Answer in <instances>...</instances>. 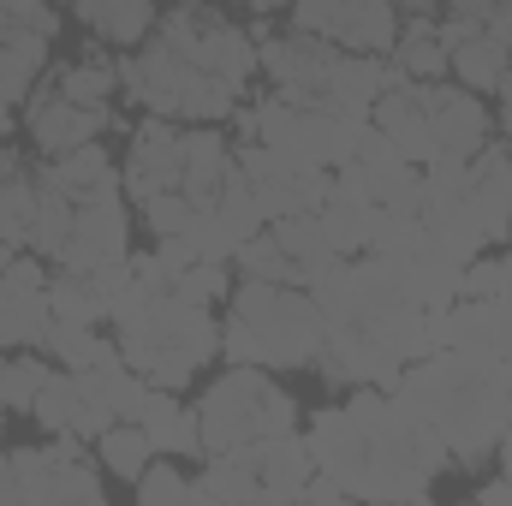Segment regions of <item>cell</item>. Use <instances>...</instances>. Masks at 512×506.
I'll use <instances>...</instances> for the list:
<instances>
[{"mask_svg": "<svg viewBox=\"0 0 512 506\" xmlns=\"http://www.w3.org/2000/svg\"><path fill=\"white\" fill-rule=\"evenodd\" d=\"M72 12L96 42H114L126 54L155 36V0H72Z\"/></svg>", "mask_w": 512, "mask_h": 506, "instance_id": "22", "label": "cell"}, {"mask_svg": "<svg viewBox=\"0 0 512 506\" xmlns=\"http://www.w3.org/2000/svg\"><path fill=\"white\" fill-rule=\"evenodd\" d=\"M0 435H6V399H0Z\"/></svg>", "mask_w": 512, "mask_h": 506, "instance_id": "51", "label": "cell"}, {"mask_svg": "<svg viewBox=\"0 0 512 506\" xmlns=\"http://www.w3.org/2000/svg\"><path fill=\"white\" fill-rule=\"evenodd\" d=\"M48 376H54L48 352H0V399H6V411H30L36 393L48 387Z\"/></svg>", "mask_w": 512, "mask_h": 506, "instance_id": "33", "label": "cell"}, {"mask_svg": "<svg viewBox=\"0 0 512 506\" xmlns=\"http://www.w3.org/2000/svg\"><path fill=\"white\" fill-rule=\"evenodd\" d=\"M316 215H322V233H328V245L340 256H370L376 227H382V203H370V197H328Z\"/></svg>", "mask_w": 512, "mask_h": 506, "instance_id": "24", "label": "cell"}, {"mask_svg": "<svg viewBox=\"0 0 512 506\" xmlns=\"http://www.w3.org/2000/svg\"><path fill=\"white\" fill-rule=\"evenodd\" d=\"M36 203H42V185H36L30 167L0 185V239H6V245L30 251V239H36Z\"/></svg>", "mask_w": 512, "mask_h": 506, "instance_id": "30", "label": "cell"}, {"mask_svg": "<svg viewBox=\"0 0 512 506\" xmlns=\"http://www.w3.org/2000/svg\"><path fill=\"white\" fill-rule=\"evenodd\" d=\"M495 114H501V126H512V72L501 78V90H495Z\"/></svg>", "mask_w": 512, "mask_h": 506, "instance_id": "45", "label": "cell"}, {"mask_svg": "<svg viewBox=\"0 0 512 506\" xmlns=\"http://www.w3.org/2000/svg\"><path fill=\"white\" fill-rule=\"evenodd\" d=\"M30 417H36L48 435H84L90 447H96V435L108 429V423H102V411L84 399V387H78L72 370H54V376H48V387H42V393H36V405H30Z\"/></svg>", "mask_w": 512, "mask_h": 506, "instance_id": "21", "label": "cell"}, {"mask_svg": "<svg viewBox=\"0 0 512 506\" xmlns=\"http://www.w3.org/2000/svg\"><path fill=\"white\" fill-rule=\"evenodd\" d=\"M507 72H512V48L489 42V36H471V42L453 48V60H447V78L465 84V90H477V96H495Z\"/></svg>", "mask_w": 512, "mask_h": 506, "instance_id": "25", "label": "cell"}, {"mask_svg": "<svg viewBox=\"0 0 512 506\" xmlns=\"http://www.w3.org/2000/svg\"><path fill=\"white\" fill-rule=\"evenodd\" d=\"M495 6H512V0H495Z\"/></svg>", "mask_w": 512, "mask_h": 506, "instance_id": "53", "label": "cell"}, {"mask_svg": "<svg viewBox=\"0 0 512 506\" xmlns=\"http://www.w3.org/2000/svg\"><path fill=\"white\" fill-rule=\"evenodd\" d=\"M12 126H18V114H12V102H0V143L12 137Z\"/></svg>", "mask_w": 512, "mask_h": 506, "instance_id": "48", "label": "cell"}, {"mask_svg": "<svg viewBox=\"0 0 512 506\" xmlns=\"http://www.w3.org/2000/svg\"><path fill=\"white\" fill-rule=\"evenodd\" d=\"M233 167H239V149L227 143L221 126H191L185 131V179H179V191H185L197 209L215 203V191L227 185Z\"/></svg>", "mask_w": 512, "mask_h": 506, "instance_id": "20", "label": "cell"}, {"mask_svg": "<svg viewBox=\"0 0 512 506\" xmlns=\"http://www.w3.org/2000/svg\"><path fill=\"white\" fill-rule=\"evenodd\" d=\"M48 304H54V322H84V328H102V322H108V298L96 292L90 274H60V268H54Z\"/></svg>", "mask_w": 512, "mask_h": 506, "instance_id": "32", "label": "cell"}, {"mask_svg": "<svg viewBox=\"0 0 512 506\" xmlns=\"http://www.w3.org/2000/svg\"><path fill=\"white\" fill-rule=\"evenodd\" d=\"M233 6H245L256 18H268V12H280V6H292V0H233Z\"/></svg>", "mask_w": 512, "mask_h": 506, "instance_id": "47", "label": "cell"}, {"mask_svg": "<svg viewBox=\"0 0 512 506\" xmlns=\"http://www.w3.org/2000/svg\"><path fill=\"white\" fill-rule=\"evenodd\" d=\"M203 72H215L227 90H251V78L262 72V60H256V36L251 30H239L233 18H221V12H209L203 18V42H197V54H191Z\"/></svg>", "mask_w": 512, "mask_h": 506, "instance_id": "17", "label": "cell"}, {"mask_svg": "<svg viewBox=\"0 0 512 506\" xmlns=\"http://www.w3.org/2000/svg\"><path fill=\"white\" fill-rule=\"evenodd\" d=\"M495 465L512 477V411H507V429H501V447H495Z\"/></svg>", "mask_w": 512, "mask_h": 506, "instance_id": "46", "label": "cell"}, {"mask_svg": "<svg viewBox=\"0 0 512 506\" xmlns=\"http://www.w3.org/2000/svg\"><path fill=\"white\" fill-rule=\"evenodd\" d=\"M483 36H489V42H501V48H512V6H495V12H489Z\"/></svg>", "mask_w": 512, "mask_h": 506, "instance_id": "43", "label": "cell"}, {"mask_svg": "<svg viewBox=\"0 0 512 506\" xmlns=\"http://www.w3.org/2000/svg\"><path fill=\"white\" fill-rule=\"evenodd\" d=\"M393 393L447 441L453 465L477 471V465L495 459L501 429H507L512 364L489 358V352H471V346H435V352H423L399 370Z\"/></svg>", "mask_w": 512, "mask_h": 506, "instance_id": "3", "label": "cell"}, {"mask_svg": "<svg viewBox=\"0 0 512 506\" xmlns=\"http://www.w3.org/2000/svg\"><path fill=\"white\" fill-rule=\"evenodd\" d=\"M185 179V131L161 114H149L143 126L131 131L126 161H120V185H126V203H143L155 191H179Z\"/></svg>", "mask_w": 512, "mask_h": 506, "instance_id": "11", "label": "cell"}, {"mask_svg": "<svg viewBox=\"0 0 512 506\" xmlns=\"http://www.w3.org/2000/svg\"><path fill=\"white\" fill-rule=\"evenodd\" d=\"M137 215H143V227L161 239V233H191L197 203H191L185 191H155V197H143V203H137Z\"/></svg>", "mask_w": 512, "mask_h": 506, "instance_id": "37", "label": "cell"}, {"mask_svg": "<svg viewBox=\"0 0 512 506\" xmlns=\"http://www.w3.org/2000/svg\"><path fill=\"white\" fill-rule=\"evenodd\" d=\"M233 268H239L245 280H274V286H304V292H310V274H304V268H298L286 251H280V239H274L268 227H262L256 239H245V245H239Z\"/></svg>", "mask_w": 512, "mask_h": 506, "instance_id": "31", "label": "cell"}, {"mask_svg": "<svg viewBox=\"0 0 512 506\" xmlns=\"http://www.w3.org/2000/svg\"><path fill=\"white\" fill-rule=\"evenodd\" d=\"M328 346V316L304 286L239 280L221 316V358L262 370H316Z\"/></svg>", "mask_w": 512, "mask_h": 506, "instance_id": "4", "label": "cell"}, {"mask_svg": "<svg viewBox=\"0 0 512 506\" xmlns=\"http://www.w3.org/2000/svg\"><path fill=\"white\" fill-rule=\"evenodd\" d=\"M298 501L310 506V501H352V495H346V489H340V483H334L328 471H316V477L304 483V495H298Z\"/></svg>", "mask_w": 512, "mask_h": 506, "instance_id": "41", "label": "cell"}, {"mask_svg": "<svg viewBox=\"0 0 512 506\" xmlns=\"http://www.w3.org/2000/svg\"><path fill=\"white\" fill-rule=\"evenodd\" d=\"M120 90L137 108H149L161 120H185V126H221L239 114V90H227L197 60L173 54L161 36H149L143 48H131L120 60Z\"/></svg>", "mask_w": 512, "mask_h": 506, "instance_id": "7", "label": "cell"}, {"mask_svg": "<svg viewBox=\"0 0 512 506\" xmlns=\"http://www.w3.org/2000/svg\"><path fill=\"white\" fill-rule=\"evenodd\" d=\"M0 6H6L24 30H36V36H48V42L60 36V6H54V0H0Z\"/></svg>", "mask_w": 512, "mask_h": 506, "instance_id": "38", "label": "cell"}, {"mask_svg": "<svg viewBox=\"0 0 512 506\" xmlns=\"http://www.w3.org/2000/svg\"><path fill=\"white\" fill-rule=\"evenodd\" d=\"M131 256V209H126V185L120 191H96L78 203V221H72V239L66 251L54 256L60 274H96L102 262H120Z\"/></svg>", "mask_w": 512, "mask_h": 506, "instance_id": "10", "label": "cell"}, {"mask_svg": "<svg viewBox=\"0 0 512 506\" xmlns=\"http://www.w3.org/2000/svg\"><path fill=\"white\" fill-rule=\"evenodd\" d=\"M108 126H114V108H84V102L60 96V84H42L24 102V131H30V143L48 161L66 155V149H78V143H96Z\"/></svg>", "mask_w": 512, "mask_h": 506, "instance_id": "12", "label": "cell"}, {"mask_svg": "<svg viewBox=\"0 0 512 506\" xmlns=\"http://www.w3.org/2000/svg\"><path fill=\"white\" fill-rule=\"evenodd\" d=\"M167 6H203V0H167Z\"/></svg>", "mask_w": 512, "mask_h": 506, "instance_id": "50", "label": "cell"}, {"mask_svg": "<svg viewBox=\"0 0 512 506\" xmlns=\"http://www.w3.org/2000/svg\"><path fill=\"white\" fill-rule=\"evenodd\" d=\"M441 24V18H435ZM435 24H405L399 36H393V48H387V60L405 72V78H417V84H429V78H447V48H441V36H435Z\"/></svg>", "mask_w": 512, "mask_h": 506, "instance_id": "27", "label": "cell"}, {"mask_svg": "<svg viewBox=\"0 0 512 506\" xmlns=\"http://www.w3.org/2000/svg\"><path fill=\"white\" fill-rule=\"evenodd\" d=\"M12 173H24V155H18L12 143H0V185H6Z\"/></svg>", "mask_w": 512, "mask_h": 506, "instance_id": "44", "label": "cell"}, {"mask_svg": "<svg viewBox=\"0 0 512 506\" xmlns=\"http://www.w3.org/2000/svg\"><path fill=\"white\" fill-rule=\"evenodd\" d=\"M54 84H60V96H72V102H84V108H114V96H120V66L102 60V54H84V60L60 66Z\"/></svg>", "mask_w": 512, "mask_h": 506, "instance_id": "29", "label": "cell"}, {"mask_svg": "<svg viewBox=\"0 0 512 506\" xmlns=\"http://www.w3.org/2000/svg\"><path fill=\"white\" fill-rule=\"evenodd\" d=\"M42 179H54L66 197H96V191H120V167H114V155L102 149V137L96 143H78V149H66V155H54L48 167H36Z\"/></svg>", "mask_w": 512, "mask_h": 506, "instance_id": "23", "label": "cell"}, {"mask_svg": "<svg viewBox=\"0 0 512 506\" xmlns=\"http://www.w3.org/2000/svg\"><path fill=\"white\" fill-rule=\"evenodd\" d=\"M48 334H54L48 286H24L0 274V352H48Z\"/></svg>", "mask_w": 512, "mask_h": 506, "instance_id": "16", "label": "cell"}, {"mask_svg": "<svg viewBox=\"0 0 512 506\" xmlns=\"http://www.w3.org/2000/svg\"><path fill=\"white\" fill-rule=\"evenodd\" d=\"M423 102H429V126H435V149L441 155H477L495 137L489 96H477V90H465L453 78H429Z\"/></svg>", "mask_w": 512, "mask_h": 506, "instance_id": "13", "label": "cell"}, {"mask_svg": "<svg viewBox=\"0 0 512 506\" xmlns=\"http://www.w3.org/2000/svg\"><path fill=\"white\" fill-rule=\"evenodd\" d=\"M191 411H197L203 453H239L251 441L298 429V411L304 405L274 381V370H262V364H227Z\"/></svg>", "mask_w": 512, "mask_h": 506, "instance_id": "6", "label": "cell"}, {"mask_svg": "<svg viewBox=\"0 0 512 506\" xmlns=\"http://www.w3.org/2000/svg\"><path fill=\"white\" fill-rule=\"evenodd\" d=\"M239 173L251 179V191L268 221H280V215H316L328 203V185H334V167H316V161L268 149V143H245L239 149Z\"/></svg>", "mask_w": 512, "mask_h": 506, "instance_id": "9", "label": "cell"}, {"mask_svg": "<svg viewBox=\"0 0 512 506\" xmlns=\"http://www.w3.org/2000/svg\"><path fill=\"white\" fill-rule=\"evenodd\" d=\"M137 489V501L143 506H179V501H197V489H191V477L161 453V459H149V471L131 483Z\"/></svg>", "mask_w": 512, "mask_h": 506, "instance_id": "36", "label": "cell"}, {"mask_svg": "<svg viewBox=\"0 0 512 506\" xmlns=\"http://www.w3.org/2000/svg\"><path fill=\"white\" fill-rule=\"evenodd\" d=\"M507 262H512V251H507Z\"/></svg>", "mask_w": 512, "mask_h": 506, "instance_id": "54", "label": "cell"}, {"mask_svg": "<svg viewBox=\"0 0 512 506\" xmlns=\"http://www.w3.org/2000/svg\"><path fill=\"white\" fill-rule=\"evenodd\" d=\"M155 262H161L167 274H179V268H191V262H203V256L191 245V233H161V239H155Z\"/></svg>", "mask_w": 512, "mask_h": 506, "instance_id": "39", "label": "cell"}, {"mask_svg": "<svg viewBox=\"0 0 512 506\" xmlns=\"http://www.w3.org/2000/svg\"><path fill=\"white\" fill-rule=\"evenodd\" d=\"M215 215H221V227L245 245V239H256L262 227H268V215H262V203H256V191H251V179L233 167L227 173V185L215 191Z\"/></svg>", "mask_w": 512, "mask_h": 506, "instance_id": "34", "label": "cell"}, {"mask_svg": "<svg viewBox=\"0 0 512 506\" xmlns=\"http://www.w3.org/2000/svg\"><path fill=\"white\" fill-rule=\"evenodd\" d=\"M48 36H36V30H24L6 6H0V102H30V90L42 84V72H48Z\"/></svg>", "mask_w": 512, "mask_h": 506, "instance_id": "18", "label": "cell"}, {"mask_svg": "<svg viewBox=\"0 0 512 506\" xmlns=\"http://www.w3.org/2000/svg\"><path fill=\"white\" fill-rule=\"evenodd\" d=\"M304 435L316 471H328L352 501H429L435 477L453 465L447 441L393 387H352V399L322 405Z\"/></svg>", "mask_w": 512, "mask_h": 506, "instance_id": "1", "label": "cell"}, {"mask_svg": "<svg viewBox=\"0 0 512 506\" xmlns=\"http://www.w3.org/2000/svg\"><path fill=\"white\" fill-rule=\"evenodd\" d=\"M173 298H185V304H203V310H215V304H227L233 298V274H227V262H191V268H179L173 274V286H167Z\"/></svg>", "mask_w": 512, "mask_h": 506, "instance_id": "35", "label": "cell"}, {"mask_svg": "<svg viewBox=\"0 0 512 506\" xmlns=\"http://www.w3.org/2000/svg\"><path fill=\"white\" fill-rule=\"evenodd\" d=\"M393 18H399V30L405 24H435L441 18V0H393Z\"/></svg>", "mask_w": 512, "mask_h": 506, "instance_id": "40", "label": "cell"}, {"mask_svg": "<svg viewBox=\"0 0 512 506\" xmlns=\"http://www.w3.org/2000/svg\"><path fill=\"white\" fill-rule=\"evenodd\" d=\"M268 233L280 239V251L292 256L310 280H316V274L340 256L334 245H328V233H322V215H280V221H268Z\"/></svg>", "mask_w": 512, "mask_h": 506, "instance_id": "28", "label": "cell"}, {"mask_svg": "<svg viewBox=\"0 0 512 506\" xmlns=\"http://www.w3.org/2000/svg\"><path fill=\"white\" fill-rule=\"evenodd\" d=\"M12 256H18V245H6V239H0V274L12 268Z\"/></svg>", "mask_w": 512, "mask_h": 506, "instance_id": "49", "label": "cell"}, {"mask_svg": "<svg viewBox=\"0 0 512 506\" xmlns=\"http://www.w3.org/2000/svg\"><path fill=\"white\" fill-rule=\"evenodd\" d=\"M149 459H155V447H149L143 423H108V429L96 435V465H102V477H114V483H137V477L149 471Z\"/></svg>", "mask_w": 512, "mask_h": 506, "instance_id": "26", "label": "cell"}, {"mask_svg": "<svg viewBox=\"0 0 512 506\" xmlns=\"http://www.w3.org/2000/svg\"><path fill=\"white\" fill-rule=\"evenodd\" d=\"M114 340H120L126 364L149 387H173V393L185 381H197V370L209 358H221V322H215V310L185 304L173 292H155L131 322L114 328Z\"/></svg>", "mask_w": 512, "mask_h": 506, "instance_id": "5", "label": "cell"}, {"mask_svg": "<svg viewBox=\"0 0 512 506\" xmlns=\"http://www.w3.org/2000/svg\"><path fill=\"white\" fill-rule=\"evenodd\" d=\"M239 459L251 465V477H256V501H298L304 483L316 477V453H310L304 429L251 441V447H239Z\"/></svg>", "mask_w": 512, "mask_h": 506, "instance_id": "14", "label": "cell"}, {"mask_svg": "<svg viewBox=\"0 0 512 506\" xmlns=\"http://www.w3.org/2000/svg\"><path fill=\"white\" fill-rule=\"evenodd\" d=\"M477 506H512V477H489V483H477Z\"/></svg>", "mask_w": 512, "mask_h": 506, "instance_id": "42", "label": "cell"}, {"mask_svg": "<svg viewBox=\"0 0 512 506\" xmlns=\"http://www.w3.org/2000/svg\"><path fill=\"white\" fill-rule=\"evenodd\" d=\"M495 131H501V137H507V149H512V126H495Z\"/></svg>", "mask_w": 512, "mask_h": 506, "instance_id": "52", "label": "cell"}, {"mask_svg": "<svg viewBox=\"0 0 512 506\" xmlns=\"http://www.w3.org/2000/svg\"><path fill=\"white\" fill-rule=\"evenodd\" d=\"M370 126L382 131L411 167H429V161L441 155V149H435V126H429V102H423V84H417V78H399L393 90L376 96Z\"/></svg>", "mask_w": 512, "mask_h": 506, "instance_id": "15", "label": "cell"}, {"mask_svg": "<svg viewBox=\"0 0 512 506\" xmlns=\"http://www.w3.org/2000/svg\"><path fill=\"white\" fill-rule=\"evenodd\" d=\"M131 423H143V435H149L155 453H167V459H203L197 411H185V405L173 399V387H149Z\"/></svg>", "mask_w": 512, "mask_h": 506, "instance_id": "19", "label": "cell"}, {"mask_svg": "<svg viewBox=\"0 0 512 506\" xmlns=\"http://www.w3.org/2000/svg\"><path fill=\"white\" fill-rule=\"evenodd\" d=\"M12 483H18V501H108V483H102V465L90 453L84 435H54L48 447H6L0 453Z\"/></svg>", "mask_w": 512, "mask_h": 506, "instance_id": "8", "label": "cell"}, {"mask_svg": "<svg viewBox=\"0 0 512 506\" xmlns=\"http://www.w3.org/2000/svg\"><path fill=\"white\" fill-rule=\"evenodd\" d=\"M310 298L328 316V346L316 358L334 387H393L411 358L429 352V310L405 292L387 256H334Z\"/></svg>", "mask_w": 512, "mask_h": 506, "instance_id": "2", "label": "cell"}]
</instances>
